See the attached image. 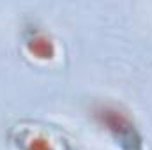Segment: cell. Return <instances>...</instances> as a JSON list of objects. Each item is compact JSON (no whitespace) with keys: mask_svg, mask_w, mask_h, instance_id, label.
<instances>
[{"mask_svg":"<svg viewBox=\"0 0 152 150\" xmlns=\"http://www.w3.org/2000/svg\"><path fill=\"white\" fill-rule=\"evenodd\" d=\"M96 117L126 150H142V138L134 124L122 111L115 108H101L96 111Z\"/></svg>","mask_w":152,"mask_h":150,"instance_id":"obj_1","label":"cell"},{"mask_svg":"<svg viewBox=\"0 0 152 150\" xmlns=\"http://www.w3.org/2000/svg\"><path fill=\"white\" fill-rule=\"evenodd\" d=\"M28 150H53V147L48 143L46 138H34L30 143H28Z\"/></svg>","mask_w":152,"mask_h":150,"instance_id":"obj_3","label":"cell"},{"mask_svg":"<svg viewBox=\"0 0 152 150\" xmlns=\"http://www.w3.org/2000/svg\"><path fill=\"white\" fill-rule=\"evenodd\" d=\"M28 51L36 57V58H41V60H50L55 57V46L51 42V39L46 37V36H36L28 41L27 44Z\"/></svg>","mask_w":152,"mask_h":150,"instance_id":"obj_2","label":"cell"}]
</instances>
